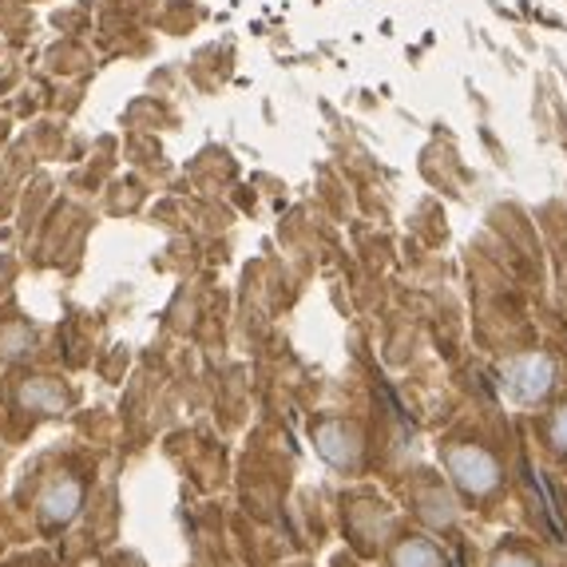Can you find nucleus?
Segmentation results:
<instances>
[{
	"label": "nucleus",
	"instance_id": "nucleus-1",
	"mask_svg": "<svg viewBox=\"0 0 567 567\" xmlns=\"http://www.w3.org/2000/svg\"><path fill=\"white\" fill-rule=\"evenodd\" d=\"M80 504H84V481L72 473H60L40 488L37 508H40V520H44L48 528H64V524L76 520Z\"/></svg>",
	"mask_w": 567,
	"mask_h": 567
},
{
	"label": "nucleus",
	"instance_id": "nucleus-2",
	"mask_svg": "<svg viewBox=\"0 0 567 567\" xmlns=\"http://www.w3.org/2000/svg\"><path fill=\"white\" fill-rule=\"evenodd\" d=\"M17 401L24 409H32V413L56 416V413H64V405H68V389L60 385L56 378H29V381H20Z\"/></svg>",
	"mask_w": 567,
	"mask_h": 567
},
{
	"label": "nucleus",
	"instance_id": "nucleus-3",
	"mask_svg": "<svg viewBox=\"0 0 567 567\" xmlns=\"http://www.w3.org/2000/svg\"><path fill=\"white\" fill-rule=\"evenodd\" d=\"M453 473L464 488H476L484 492L492 484V464L484 453H453Z\"/></svg>",
	"mask_w": 567,
	"mask_h": 567
},
{
	"label": "nucleus",
	"instance_id": "nucleus-4",
	"mask_svg": "<svg viewBox=\"0 0 567 567\" xmlns=\"http://www.w3.org/2000/svg\"><path fill=\"white\" fill-rule=\"evenodd\" d=\"M393 567H436V548L429 539H405L393 556Z\"/></svg>",
	"mask_w": 567,
	"mask_h": 567
},
{
	"label": "nucleus",
	"instance_id": "nucleus-5",
	"mask_svg": "<svg viewBox=\"0 0 567 567\" xmlns=\"http://www.w3.org/2000/svg\"><path fill=\"white\" fill-rule=\"evenodd\" d=\"M4 346H9L4 358H24V353L32 350V333H24L20 326H9V330H4Z\"/></svg>",
	"mask_w": 567,
	"mask_h": 567
},
{
	"label": "nucleus",
	"instance_id": "nucleus-6",
	"mask_svg": "<svg viewBox=\"0 0 567 567\" xmlns=\"http://www.w3.org/2000/svg\"><path fill=\"white\" fill-rule=\"evenodd\" d=\"M496 567H532V564H528V559L516 556V559H501V564H496Z\"/></svg>",
	"mask_w": 567,
	"mask_h": 567
}]
</instances>
